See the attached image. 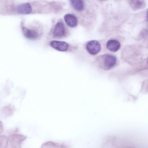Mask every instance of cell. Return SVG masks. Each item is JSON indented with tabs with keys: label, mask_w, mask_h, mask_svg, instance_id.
I'll return each mask as SVG.
<instances>
[{
	"label": "cell",
	"mask_w": 148,
	"mask_h": 148,
	"mask_svg": "<svg viewBox=\"0 0 148 148\" xmlns=\"http://www.w3.org/2000/svg\"><path fill=\"white\" fill-rule=\"evenodd\" d=\"M10 10L11 15H21L30 14L32 9L29 3H18L13 1L10 4Z\"/></svg>",
	"instance_id": "1"
},
{
	"label": "cell",
	"mask_w": 148,
	"mask_h": 148,
	"mask_svg": "<svg viewBox=\"0 0 148 148\" xmlns=\"http://www.w3.org/2000/svg\"><path fill=\"white\" fill-rule=\"evenodd\" d=\"M97 60L100 67L105 70H109L112 68L117 62L116 57L110 54L101 55L98 58Z\"/></svg>",
	"instance_id": "2"
},
{
	"label": "cell",
	"mask_w": 148,
	"mask_h": 148,
	"mask_svg": "<svg viewBox=\"0 0 148 148\" xmlns=\"http://www.w3.org/2000/svg\"><path fill=\"white\" fill-rule=\"evenodd\" d=\"M86 49L90 54L95 55L98 53L101 49L100 43L96 40L89 41L86 45Z\"/></svg>",
	"instance_id": "3"
},
{
	"label": "cell",
	"mask_w": 148,
	"mask_h": 148,
	"mask_svg": "<svg viewBox=\"0 0 148 148\" xmlns=\"http://www.w3.org/2000/svg\"><path fill=\"white\" fill-rule=\"evenodd\" d=\"M21 26L23 34L26 38L33 40L38 37V33L35 30L25 26L22 22H21Z\"/></svg>",
	"instance_id": "4"
},
{
	"label": "cell",
	"mask_w": 148,
	"mask_h": 148,
	"mask_svg": "<svg viewBox=\"0 0 148 148\" xmlns=\"http://www.w3.org/2000/svg\"><path fill=\"white\" fill-rule=\"evenodd\" d=\"M65 33V29L64 24L58 22L55 25L53 31V35L55 37L60 38L63 36Z\"/></svg>",
	"instance_id": "5"
},
{
	"label": "cell",
	"mask_w": 148,
	"mask_h": 148,
	"mask_svg": "<svg viewBox=\"0 0 148 148\" xmlns=\"http://www.w3.org/2000/svg\"><path fill=\"white\" fill-rule=\"evenodd\" d=\"M50 44L55 49L62 52L66 51L69 47L68 44L64 41L52 40L51 41Z\"/></svg>",
	"instance_id": "6"
},
{
	"label": "cell",
	"mask_w": 148,
	"mask_h": 148,
	"mask_svg": "<svg viewBox=\"0 0 148 148\" xmlns=\"http://www.w3.org/2000/svg\"><path fill=\"white\" fill-rule=\"evenodd\" d=\"M106 47L110 51L115 52L118 51L121 47V44L117 40L115 39L110 40L106 43Z\"/></svg>",
	"instance_id": "7"
},
{
	"label": "cell",
	"mask_w": 148,
	"mask_h": 148,
	"mask_svg": "<svg viewBox=\"0 0 148 148\" xmlns=\"http://www.w3.org/2000/svg\"><path fill=\"white\" fill-rule=\"evenodd\" d=\"M64 21L67 25L69 27H74L77 24V20L76 17L71 14H67L64 17Z\"/></svg>",
	"instance_id": "8"
},
{
	"label": "cell",
	"mask_w": 148,
	"mask_h": 148,
	"mask_svg": "<svg viewBox=\"0 0 148 148\" xmlns=\"http://www.w3.org/2000/svg\"><path fill=\"white\" fill-rule=\"evenodd\" d=\"M15 110L14 106L11 104L9 103L3 107L0 111L2 114L8 116L13 114Z\"/></svg>",
	"instance_id": "9"
},
{
	"label": "cell",
	"mask_w": 148,
	"mask_h": 148,
	"mask_svg": "<svg viewBox=\"0 0 148 148\" xmlns=\"http://www.w3.org/2000/svg\"><path fill=\"white\" fill-rule=\"evenodd\" d=\"M70 3L73 8L77 11H81L84 9V3L83 0H71Z\"/></svg>",
	"instance_id": "10"
},
{
	"label": "cell",
	"mask_w": 148,
	"mask_h": 148,
	"mask_svg": "<svg viewBox=\"0 0 148 148\" xmlns=\"http://www.w3.org/2000/svg\"><path fill=\"white\" fill-rule=\"evenodd\" d=\"M129 1L130 6L134 10L141 9L145 6V2L143 0H131Z\"/></svg>",
	"instance_id": "11"
},
{
	"label": "cell",
	"mask_w": 148,
	"mask_h": 148,
	"mask_svg": "<svg viewBox=\"0 0 148 148\" xmlns=\"http://www.w3.org/2000/svg\"></svg>",
	"instance_id": "12"
}]
</instances>
